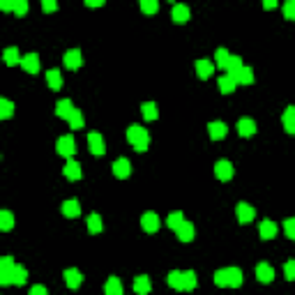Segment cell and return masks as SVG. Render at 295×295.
Instances as JSON below:
<instances>
[{
    "label": "cell",
    "instance_id": "obj_23",
    "mask_svg": "<svg viewBox=\"0 0 295 295\" xmlns=\"http://www.w3.org/2000/svg\"><path fill=\"white\" fill-rule=\"evenodd\" d=\"M242 69V60H240V55H231L228 58V65H226V76H231L235 81V76H238V72Z\"/></svg>",
    "mask_w": 295,
    "mask_h": 295
},
{
    "label": "cell",
    "instance_id": "obj_30",
    "mask_svg": "<svg viewBox=\"0 0 295 295\" xmlns=\"http://www.w3.org/2000/svg\"><path fill=\"white\" fill-rule=\"evenodd\" d=\"M12 115H14V104H12L9 99L0 97V120H7Z\"/></svg>",
    "mask_w": 295,
    "mask_h": 295
},
{
    "label": "cell",
    "instance_id": "obj_5",
    "mask_svg": "<svg viewBox=\"0 0 295 295\" xmlns=\"http://www.w3.org/2000/svg\"><path fill=\"white\" fill-rule=\"evenodd\" d=\"M235 217H238L240 224H249V221H254V217H256V210L247 203H240L235 208Z\"/></svg>",
    "mask_w": 295,
    "mask_h": 295
},
{
    "label": "cell",
    "instance_id": "obj_14",
    "mask_svg": "<svg viewBox=\"0 0 295 295\" xmlns=\"http://www.w3.org/2000/svg\"><path fill=\"white\" fill-rule=\"evenodd\" d=\"M256 277H258V281H263V284H270V281L274 279V270H272V265H268V263H258V265H256Z\"/></svg>",
    "mask_w": 295,
    "mask_h": 295
},
{
    "label": "cell",
    "instance_id": "obj_40",
    "mask_svg": "<svg viewBox=\"0 0 295 295\" xmlns=\"http://www.w3.org/2000/svg\"><path fill=\"white\" fill-rule=\"evenodd\" d=\"M182 221H185V215H182V212H171V215L166 217V226H171L175 231V228L180 226Z\"/></svg>",
    "mask_w": 295,
    "mask_h": 295
},
{
    "label": "cell",
    "instance_id": "obj_10",
    "mask_svg": "<svg viewBox=\"0 0 295 295\" xmlns=\"http://www.w3.org/2000/svg\"><path fill=\"white\" fill-rule=\"evenodd\" d=\"M21 67L28 72V74H37L39 72V58L37 53H26L21 58Z\"/></svg>",
    "mask_w": 295,
    "mask_h": 295
},
{
    "label": "cell",
    "instance_id": "obj_17",
    "mask_svg": "<svg viewBox=\"0 0 295 295\" xmlns=\"http://www.w3.org/2000/svg\"><path fill=\"white\" fill-rule=\"evenodd\" d=\"M175 233H178V238H180L182 242H191L194 240V226H191V221H182L180 226L175 228Z\"/></svg>",
    "mask_w": 295,
    "mask_h": 295
},
{
    "label": "cell",
    "instance_id": "obj_22",
    "mask_svg": "<svg viewBox=\"0 0 295 295\" xmlns=\"http://www.w3.org/2000/svg\"><path fill=\"white\" fill-rule=\"evenodd\" d=\"M46 83H49L51 90H60V88H62L60 72H58V69H49V72H46Z\"/></svg>",
    "mask_w": 295,
    "mask_h": 295
},
{
    "label": "cell",
    "instance_id": "obj_27",
    "mask_svg": "<svg viewBox=\"0 0 295 295\" xmlns=\"http://www.w3.org/2000/svg\"><path fill=\"white\" fill-rule=\"evenodd\" d=\"M2 60L7 62L9 67H14V65H19V49H16V46H9V49H5V51H2Z\"/></svg>",
    "mask_w": 295,
    "mask_h": 295
},
{
    "label": "cell",
    "instance_id": "obj_45",
    "mask_svg": "<svg viewBox=\"0 0 295 295\" xmlns=\"http://www.w3.org/2000/svg\"><path fill=\"white\" fill-rule=\"evenodd\" d=\"M284 272H286V279L288 281L295 279V263H293V261H288V263L284 265Z\"/></svg>",
    "mask_w": 295,
    "mask_h": 295
},
{
    "label": "cell",
    "instance_id": "obj_4",
    "mask_svg": "<svg viewBox=\"0 0 295 295\" xmlns=\"http://www.w3.org/2000/svg\"><path fill=\"white\" fill-rule=\"evenodd\" d=\"M141 226H143L145 233H157L159 226H161V221L155 212H145L143 217H141Z\"/></svg>",
    "mask_w": 295,
    "mask_h": 295
},
{
    "label": "cell",
    "instance_id": "obj_36",
    "mask_svg": "<svg viewBox=\"0 0 295 295\" xmlns=\"http://www.w3.org/2000/svg\"><path fill=\"white\" fill-rule=\"evenodd\" d=\"M217 85H219V90L224 92V95H228V92H233V90H235V85H238V83H235V81L231 79V76L224 74V76L219 79V83H217Z\"/></svg>",
    "mask_w": 295,
    "mask_h": 295
},
{
    "label": "cell",
    "instance_id": "obj_13",
    "mask_svg": "<svg viewBox=\"0 0 295 295\" xmlns=\"http://www.w3.org/2000/svg\"><path fill=\"white\" fill-rule=\"evenodd\" d=\"M238 134L240 136H254L256 134V122L251 118H240L238 120Z\"/></svg>",
    "mask_w": 295,
    "mask_h": 295
},
{
    "label": "cell",
    "instance_id": "obj_26",
    "mask_svg": "<svg viewBox=\"0 0 295 295\" xmlns=\"http://www.w3.org/2000/svg\"><path fill=\"white\" fill-rule=\"evenodd\" d=\"M196 72L201 79H210L212 72H215V65L210 60H196Z\"/></svg>",
    "mask_w": 295,
    "mask_h": 295
},
{
    "label": "cell",
    "instance_id": "obj_24",
    "mask_svg": "<svg viewBox=\"0 0 295 295\" xmlns=\"http://www.w3.org/2000/svg\"><path fill=\"white\" fill-rule=\"evenodd\" d=\"M26 281H28V270H26L23 265H14V270H12V284L23 286Z\"/></svg>",
    "mask_w": 295,
    "mask_h": 295
},
{
    "label": "cell",
    "instance_id": "obj_12",
    "mask_svg": "<svg viewBox=\"0 0 295 295\" xmlns=\"http://www.w3.org/2000/svg\"><path fill=\"white\" fill-rule=\"evenodd\" d=\"M65 284L74 291V288H79L83 284V277H81V272H79L76 268H67V270H65Z\"/></svg>",
    "mask_w": 295,
    "mask_h": 295
},
{
    "label": "cell",
    "instance_id": "obj_39",
    "mask_svg": "<svg viewBox=\"0 0 295 295\" xmlns=\"http://www.w3.org/2000/svg\"><path fill=\"white\" fill-rule=\"evenodd\" d=\"M228 58H231V53H228L226 49H217V53H215V60H217V67L226 69V65H228Z\"/></svg>",
    "mask_w": 295,
    "mask_h": 295
},
{
    "label": "cell",
    "instance_id": "obj_38",
    "mask_svg": "<svg viewBox=\"0 0 295 295\" xmlns=\"http://www.w3.org/2000/svg\"><path fill=\"white\" fill-rule=\"evenodd\" d=\"M102 217H99V215H90V217H88V231H90V233H102Z\"/></svg>",
    "mask_w": 295,
    "mask_h": 295
},
{
    "label": "cell",
    "instance_id": "obj_46",
    "mask_svg": "<svg viewBox=\"0 0 295 295\" xmlns=\"http://www.w3.org/2000/svg\"><path fill=\"white\" fill-rule=\"evenodd\" d=\"M42 9H44V12H55V9H58V2H55V0H44V2H42Z\"/></svg>",
    "mask_w": 295,
    "mask_h": 295
},
{
    "label": "cell",
    "instance_id": "obj_2",
    "mask_svg": "<svg viewBox=\"0 0 295 295\" xmlns=\"http://www.w3.org/2000/svg\"><path fill=\"white\" fill-rule=\"evenodd\" d=\"M127 138L138 152L148 150V145H150V134H148V129H143L141 125H132V127L127 129Z\"/></svg>",
    "mask_w": 295,
    "mask_h": 295
},
{
    "label": "cell",
    "instance_id": "obj_19",
    "mask_svg": "<svg viewBox=\"0 0 295 295\" xmlns=\"http://www.w3.org/2000/svg\"><path fill=\"white\" fill-rule=\"evenodd\" d=\"M152 288V281L150 277H145V274H138L136 279H134V291H136L138 295H148Z\"/></svg>",
    "mask_w": 295,
    "mask_h": 295
},
{
    "label": "cell",
    "instance_id": "obj_11",
    "mask_svg": "<svg viewBox=\"0 0 295 295\" xmlns=\"http://www.w3.org/2000/svg\"><path fill=\"white\" fill-rule=\"evenodd\" d=\"M81 65H83V58H81L79 49H72V51L65 53V67L67 69H79Z\"/></svg>",
    "mask_w": 295,
    "mask_h": 295
},
{
    "label": "cell",
    "instance_id": "obj_18",
    "mask_svg": "<svg viewBox=\"0 0 295 295\" xmlns=\"http://www.w3.org/2000/svg\"><path fill=\"white\" fill-rule=\"evenodd\" d=\"M226 132H228V127L224 122H210V125H208V134H210L212 141H221V138L226 136Z\"/></svg>",
    "mask_w": 295,
    "mask_h": 295
},
{
    "label": "cell",
    "instance_id": "obj_42",
    "mask_svg": "<svg viewBox=\"0 0 295 295\" xmlns=\"http://www.w3.org/2000/svg\"><path fill=\"white\" fill-rule=\"evenodd\" d=\"M12 12H14V14H19V16L28 14V2H26V0H16L14 7H12Z\"/></svg>",
    "mask_w": 295,
    "mask_h": 295
},
{
    "label": "cell",
    "instance_id": "obj_29",
    "mask_svg": "<svg viewBox=\"0 0 295 295\" xmlns=\"http://www.w3.org/2000/svg\"><path fill=\"white\" fill-rule=\"evenodd\" d=\"M194 288H196V272L194 270L182 272V291H194Z\"/></svg>",
    "mask_w": 295,
    "mask_h": 295
},
{
    "label": "cell",
    "instance_id": "obj_50",
    "mask_svg": "<svg viewBox=\"0 0 295 295\" xmlns=\"http://www.w3.org/2000/svg\"><path fill=\"white\" fill-rule=\"evenodd\" d=\"M263 7H265V9H274V7H277V2H274V0H265Z\"/></svg>",
    "mask_w": 295,
    "mask_h": 295
},
{
    "label": "cell",
    "instance_id": "obj_15",
    "mask_svg": "<svg viewBox=\"0 0 295 295\" xmlns=\"http://www.w3.org/2000/svg\"><path fill=\"white\" fill-rule=\"evenodd\" d=\"M62 173H65V178H67V180H81V178H83V173H81V166L76 164L74 159H69L67 164H65Z\"/></svg>",
    "mask_w": 295,
    "mask_h": 295
},
{
    "label": "cell",
    "instance_id": "obj_25",
    "mask_svg": "<svg viewBox=\"0 0 295 295\" xmlns=\"http://www.w3.org/2000/svg\"><path fill=\"white\" fill-rule=\"evenodd\" d=\"M171 16H173L175 23H187L189 21V7H187V5H175Z\"/></svg>",
    "mask_w": 295,
    "mask_h": 295
},
{
    "label": "cell",
    "instance_id": "obj_41",
    "mask_svg": "<svg viewBox=\"0 0 295 295\" xmlns=\"http://www.w3.org/2000/svg\"><path fill=\"white\" fill-rule=\"evenodd\" d=\"M141 9H143L145 14H157V12H159V2H157V0H143V2H141Z\"/></svg>",
    "mask_w": 295,
    "mask_h": 295
},
{
    "label": "cell",
    "instance_id": "obj_16",
    "mask_svg": "<svg viewBox=\"0 0 295 295\" xmlns=\"http://www.w3.org/2000/svg\"><path fill=\"white\" fill-rule=\"evenodd\" d=\"M62 215L69 217V219H76V217L81 215V205H79V201H76V198L65 201V203H62Z\"/></svg>",
    "mask_w": 295,
    "mask_h": 295
},
{
    "label": "cell",
    "instance_id": "obj_44",
    "mask_svg": "<svg viewBox=\"0 0 295 295\" xmlns=\"http://www.w3.org/2000/svg\"><path fill=\"white\" fill-rule=\"evenodd\" d=\"M284 14H286L288 21H291V19H295V2H293V0H288L286 5H284Z\"/></svg>",
    "mask_w": 295,
    "mask_h": 295
},
{
    "label": "cell",
    "instance_id": "obj_34",
    "mask_svg": "<svg viewBox=\"0 0 295 295\" xmlns=\"http://www.w3.org/2000/svg\"><path fill=\"white\" fill-rule=\"evenodd\" d=\"M141 111H143L145 120H157L159 118V111H157V104H155V102H145V104L141 106Z\"/></svg>",
    "mask_w": 295,
    "mask_h": 295
},
{
    "label": "cell",
    "instance_id": "obj_28",
    "mask_svg": "<svg viewBox=\"0 0 295 295\" xmlns=\"http://www.w3.org/2000/svg\"><path fill=\"white\" fill-rule=\"evenodd\" d=\"M235 83H242V85H249L254 83V72H251V67H244L238 72V76H235Z\"/></svg>",
    "mask_w": 295,
    "mask_h": 295
},
{
    "label": "cell",
    "instance_id": "obj_7",
    "mask_svg": "<svg viewBox=\"0 0 295 295\" xmlns=\"http://www.w3.org/2000/svg\"><path fill=\"white\" fill-rule=\"evenodd\" d=\"M58 152H60L62 157H72V155L76 152L74 136H60L58 138Z\"/></svg>",
    "mask_w": 295,
    "mask_h": 295
},
{
    "label": "cell",
    "instance_id": "obj_32",
    "mask_svg": "<svg viewBox=\"0 0 295 295\" xmlns=\"http://www.w3.org/2000/svg\"><path fill=\"white\" fill-rule=\"evenodd\" d=\"M284 127H286L288 134L295 132V108L293 106H288L286 111H284Z\"/></svg>",
    "mask_w": 295,
    "mask_h": 295
},
{
    "label": "cell",
    "instance_id": "obj_20",
    "mask_svg": "<svg viewBox=\"0 0 295 295\" xmlns=\"http://www.w3.org/2000/svg\"><path fill=\"white\" fill-rule=\"evenodd\" d=\"M258 233H261V238H263V240H270V238H274V235H277V224H274V221H270V219H263V221H261Z\"/></svg>",
    "mask_w": 295,
    "mask_h": 295
},
{
    "label": "cell",
    "instance_id": "obj_6",
    "mask_svg": "<svg viewBox=\"0 0 295 295\" xmlns=\"http://www.w3.org/2000/svg\"><path fill=\"white\" fill-rule=\"evenodd\" d=\"M88 145H90V152H92V155H97V157H102V155L106 152L104 138H102V134H97V132L88 134Z\"/></svg>",
    "mask_w": 295,
    "mask_h": 295
},
{
    "label": "cell",
    "instance_id": "obj_49",
    "mask_svg": "<svg viewBox=\"0 0 295 295\" xmlns=\"http://www.w3.org/2000/svg\"><path fill=\"white\" fill-rule=\"evenodd\" d=\"M102 0H85V7H102Z\"/></svg>",
    "mask_w": 295,
    "mask_h": 295
},
{
    "label": "cell",
    "instance_id": "obj_9",
    "mask_svg": "<svg viewBox=\"0 0 295 295\" xmlns=\"http://www.w3.org/2000/svg\"><path fill=\"white\" fill-rule=\"evenodd\" d=\"M215 175L224 182L231 180V178H233V166H231V161H226V159L217 161V164H215Z\"/></svg>",
    "mask_w": 295,
    "mask_h": 295
},
{
    "label": "cell",
    "instance_id": "obj_48",
    "mask_svg": "<svg viewBox=\"0 0 295 295\" xmlns=\"http://www.w3.org/2000/svg\"><path fill=\"white\" fill-rule=\"evenodd\" d=\"M12 7H14V2H7V0H0V9H2V12H12Z\"/></svg>",
    "mask_w": 295,
    "mask_h": 295
},
{
    "label": "cell",
    "instance_id": "obj_33",
    "mask_svg": "<svg viewBox=\"0 0 295 295\" xmlns=\"http://www.w3.org/2000/svg\"><path fill=\"white\" fill-rule=\"evenodd\" d=\"M106 295H122V284L118 277H111V279L106 281V286H104Z\"/></svg>",
    "mask_w": 295,
    "mask_h": 295
},
{
    "label": "cell",
    "instance_id": "obj_8",
    "mask_svg": "<svg viewBox=\"0 0 295 295\" xmlns=\"http://www.w3.org/2000/svg\"><path fill=\"white\" fill-rule=\"evenodd\" d=\"M113 175H115V178H120V180H125V178H129V175H132V164H129V159H125V157L115 159Z\"/></svg>",
    "mask_w": 295,
    "mask_h": 295
},
{
    "label": "cell",
    "instance_id": "obj_43",
    "mask_svg": "<svg viewBox=\"0 0 295 295\" xmlns=\"http://www.w3.org/2000/svg\"><path fill=\"white\" fill-rule=\"evenodd\" d=\"M284 231H286V235H288V238H291V240H293V238H295V221L291 219V217H288V219L284 221Z\"/></svg>",
    "mask_w": 295,
    "mask_h": 295
},
{
    "label": "cell",
    "instance_id": "obj_1",
    "mask_svg": "<svg viewBox=\"0 0 295 295\" xmlns=\"http://www.w3.org/2000/svg\"><path fill=\"white\" fill-rule=\"evenodd\" d=\"M215 284L217 286L238 288L242 284V270L240 268H224V270H219V272L215 274Z\"/></svg>",
    "mask_w": 295,
    "mask_h": 295
},
{
    "label": "cell",
    "instance_id": "obj_35",
    "mask_svg": "<svg viewBox=\"0 0 295 295\" xmlns=\"http://www.w3.org/2000/svg\"><path fill=\"white\" fill-rule=\"evenodd\" d=\"M166 281H168V286H171V288L182 291V272H180V270H171L168 277H166Z\"/></svg>",
    "mask_w": 295,
    "mask_h": 295
},
{
    "label": "cell",
    "instance_id": "obj_47",
    "mask_svg": "<svg viewBox=\"0 0 295 295\" xmlns=\"http://www.w3.org/2000/svg\"><path fill=\"white\" fill-rule=\"evenodd\" d=\"M30 295H49V291H46L44 286H39V284H37V286L30 288Z\"/></svg>",
    "mask_w": 295,
    "mask_h": 295
},
{
    "label": "cell",
    "instance_id": "obj_31",
    "mask_svg": "<svg viewBox=\"0 0 295 295\" xmlns=\"http://www.w3.org/2000/svg\"><path fill=\"white\" fill-rule=\"evenodd\" d=\"M14 228V215L7 210H0V231H12Z\"/></svg>",
    "mask_w": 295,
    "mask_h": 295
},
{
    "label": "cell",
    "instance_id": "obj_3",
    "mask_svg": "<svg viewBox=\"0 0 295 295\" xmlns=\"http://www.w3.org/2000/svg\"><path fill=\"white\" fill-rule=\"evenodd\" d=\"M14 258L2 256L0 258V286H9L12 284V270H14Z\"/></svg>",
    "mask_w": 295,
    "mask_h": 295
},
{
    "label": "cell",
    "instance_id": "obj_37",
    "mask_svg": "<svg viewBox=\"0 0 295 295\" xmlns=\"http://www.w3.org/2000/svg\"><path fill=\"white\" fill-rule=\"evenodd\" d=\"M67 122H69V127H72V129H81V127H83V115H81V111L74 108L72 115L67 118Z\"/></svg>",
    "mask_w": 295,
    "mask_h": 295
},
{
    "label": "cell",
    "instance_id": "obj_21",
    "mask_svg": "<svg viewBox=\"0 0 295 295\" xmlns=\"http://www.w3.org/2000/svg\"><path fill=\"white\" fill-rule=\"evenodd\" d=\"M72 111H74V104H72L69 99H60V102L55 104V115H58V118H65V120H67L69 115H72Z\"/></svg>",
    "mask_w": 295,
    "mask_h": 295
}]
</instances>
